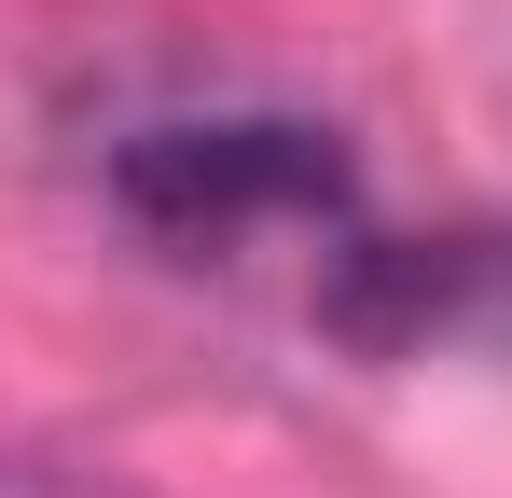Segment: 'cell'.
I'll use <instances>...</instances> for the list:
<instances>
[{
  "label": "cell",
  "mask_w": 512,
  "mask_h": 498,
  "mask_svg": "<svg viewBox=\"0 0 512 498\" xmlns=\"http://www.w3.org/2000/svg\"><path fill=\"white\" fill-rule=\"evenodd\" d=\"M97 194L125 208V236H153L167 263H250V249H291L305 277L374 222L346 139L305 125V111H153V125L111 139Z\"/></svg>",
  "instance_id": "cell-1"
},
{
  "label": "cell",
  "mask_w": 512,
  "mask_h": 498,
  "mask_svg": "<svg viewBox=\"0 0 512 498\" xmlns=\"http://www.w3.org/2000/svg\"><path fill=\"white\" fill-rule=\"evenodd\" d=\"M0 498H139V485H111V471L56 457V443H0Z\"/></svg>",
  "instance_id": "cell-2"
}]
</instances>
